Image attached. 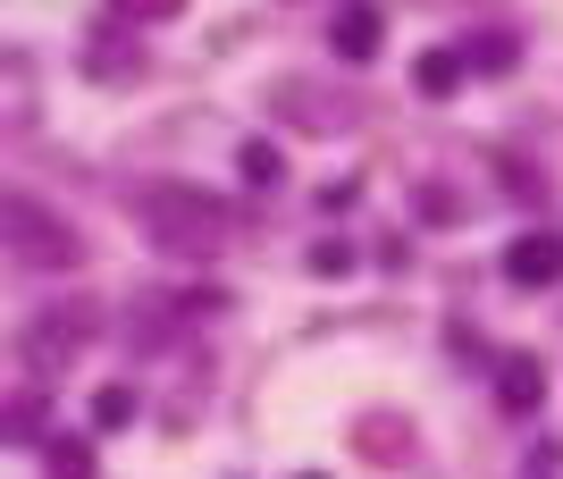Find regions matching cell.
<instances>
[{"label":"cell","mask_w":563,"mask_h":479,"mask_svg":"<svg viewBox=\"0 0 563 479\" xmlns=\"http://www.w3.org/2000/svg\"><path fill=\"white\" fill-rule=\"evenodd\" d=\"M530 404H539V361L514 354L505 361V412H530Z\"/></svg>","instance_id":"3957f363"},{"label":"cell","mask_w":563,"mask_h":479,"mask_svg":"<svg viewBox=\"0 0 563 479\" xmlns=\"http://www.w3.org/2000/svg\"><path fill=\"white\" fill-rule=\"evenodd\" d=\"M244 177H278V152H269V144H244Z\"/></svg>","instance_id":"5b68a950"},{"label":"cell","mask_w":563,"mask_h":479,"mask_svg":"<svg viewBox=\"0 0 563 479\" xmlns=\"http://www.w3.org/2000/svg\"><path fill=\"white\" fill-rule=\"evenodd\" d=\"M336 51H345V59H371L378 51V9L371 0H345V9H336Z\"/></svg>","instance_id":"7a4b0ae2"},{"label":"cell","mask_w":563,"mask_h":479,"mask_svg":"<svg viewBox=\"0 0 563 479\" xmlns=\"http://www.w3.org/2000/svg\"><path fill=\"white\" fill-rule=\"evenodd\" d=\"M463 85V51H438V59H421V93H454Z\"/></svg>","instance_id":"277c9868"},{"label":"cell","mask_w":563,"mask_h":479,"mask_svg":"<svg viewBox=\"0 0 563 479\" xmlns=\"http://www.w3.org/2000/svg\"><path fill=\"white\" fill-rule=\"evenodd\" d=\"M505 278H514L521 294L555 287V278H563V236H555V227H547V236H539V227H530V236H514V253H505Z\"/></svg>","instance_id":"6da1fadb"}]
</instances>
